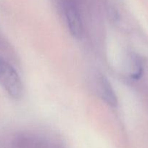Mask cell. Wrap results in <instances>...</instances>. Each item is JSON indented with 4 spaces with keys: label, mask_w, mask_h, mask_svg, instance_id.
Wrapping results in <instances>:
<instances>
[{
    "label": "cell",
    "mask_w": 148,
    "mask_h": 148,
    "mask_svg": "<svg viewBox=\"0 0 148 148\" xmlns=\"http://www.w3.org/2000/svg\"><path fill=\"white\" fill-rule=\"evenodd\" d=\"M0 86L15 99L20 98L23 93V84L17 71L1 56H0Z\"/></svg>",
    "instance_id": "1"
},
{
    "label": "cell",
    "mask_w": 148,
    "mask_h": 148,
    "mask_svg": "<svg viewBox=\"0 0 148 148\" xmlns=\"http://www.w3.org/2000/svg\"><path fill=\"white\" fill-rule=\"evenodd\" d=\"M15 145L17 148H60L44 137L30 134L19 135L15 140Z\"/></svg>",
    "instance_id": "2"
},
{
    "label": "cell",
    "mask_w": 148,
    "mask_h": 148,
    "mask_svg": "<svg viewBox=\"0 0 148 148\" xmlns=\"http://www.w3.org/2000/svg\"><path fill=\"white\" fill-rule=\"evenodd\" d=\"M96 82L97 92L100 98L110 106L115 107L118 104L117 96L108 79L104 75L99 74Z\"/></svg>",
    "instance_id": "3"
},
{
    "label": "cell",
    "mask_w": 148,
    "mask_h": 148,
    "mask_svg": "<svg viewBox=\"0 0 148 148\" xmlns=\"http://www.w3.org/2000/svg\"><path fill=\"white\" fill-rule=\"evenodd\" d=\"M65 17L71 35L75 38H81L84 33V27L81 15L73 4H68L65 7Z\"/></svg>",
    "instance_id": "4"
}]
</instances>
